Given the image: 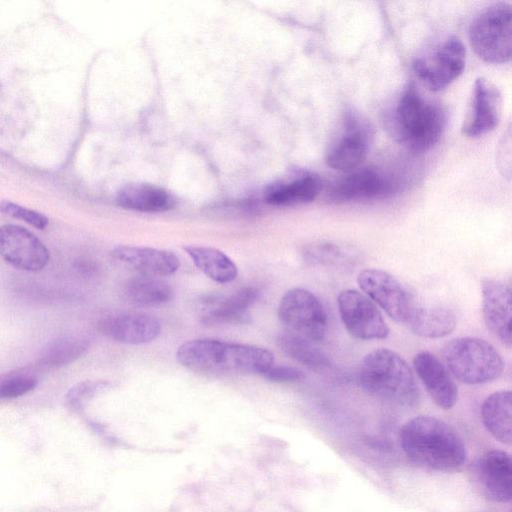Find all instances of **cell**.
<instances>
[{
    "label": "cell",
    "instance_id": "6da1fadb",
    "mask_svg": "<svg viewBox=\"0 0 512 512\" xmlns=\"http://www.w3.org/2000/svg\"><path fill=\"white\" fill-rule=\"evenodd\" d=\"M405 455L416 465L452 471L461 467L467 457L461 436L444 421L431 416H417L407 421L400 431Z\"/></svg>",
    "mask_w": 512,
    "mask_h": 512
},
{
    "label": "cell",
    "instance_id": "7a4b0ae2",
    "mask_svg": "<svg viewBox=\"0 0 512 512\" xmlns=\"http://www.w3.org/2000/svg\"><path fill=\"white\" fill-rule=\"evenodd\" d=\"M178 362L193 371L263 374L274 364L273 353L263 347L216 339H195L176 352Z\"/></svg>",
    "mask_w": 512,
    "mask_h": 512
},
{
    "label": "cell",
    "instance_id": "3957f363",
    "mask_svg": "<svg viewBox=\"0 0 512 512\" xmlns=\"http://www.w3.org/2000/svg\"><path fill=\"white\" fill-rule=\"evenodd\" d=\"M358 381L367 393L403 406L418 403L420 393L413 370L396 352L379 348L361 361Z\"/></svg>",
    "mask_w": 512,
    "mask_h": 512
},
{
    "label": "cell",
    "instance_id": "277c9868",
    "mask_svg": "<svg viewBox=\"0 0 512 512\" xmlns=\"http://www.w3.org/2000/svg\"><path fill=\"white\" fill-rule=\"evenodd\" d=\"M445 123L442 108L423 98L414 84H409L393 114L398 141L414 153L426 152L439 141Z\"/></svg>",
    "mask_w": 512,
    "mask_h": 512
},
{
    "label": "cell",
    "instance_id": "5b68a950",
    "mask_svg": "<svg viewBox=\"0 0 512 512\" xmlns=\"http://www.w3.org/2000/svg\"><path fill=\"white\" fill-rule=\"evenodd\" d=\"M443 357L449 372L468 385L492 382L504 370L500 353L493 345L480 338L452 339L444 346Z\"/></svg>",
    "mask_w": 512,
    "mask_h": 512
},
{
    "label": "cell",
    "instance_id": "8992f818",
    "mask_svg": "<svg viewBox=\"0 0 512 512\" xmlns=\"http://www.w3.org/2000/svg\"><path fill=\"white\" fill-rule=\"evenodd\" d=\"M511 17V5L497 2L482 11L471 23L470 44L485 62L500 64L511 59Z\"/></svg>",
    "mask_w": 512,
    "mask_h": 512
},
{
    "label": "cell",
    "instance_id": "52a82bcc",
    "mask_svg": "<svg viewBox=\"0 0 512 512\" xmlns=\"http://www.w3.org/2000/svg\"><path fill=\"white\" fill-rule=\"evenodd\" d=\"M279 320L288 331L314 342L323 341L328 330V316L319 298L304 288H292L282 296Z\"/></svg>",
    "mask_w": 512,
    "mask_h": 512
},
{
    "label": "cell",
    "instance_id": "ba28073f",
    "mask_svg": "<svg viewBox=\"0 0 512 512\" xmlns=\"http://www.w3.org/2000/svg\"><path fill=\"white\" fill-rule=\"evenodd\" d=\"M364 294L393 320L408 323L417 302L413 294L397 278L381 269H365L357 276Z\"/></svg>",
    "mask_w": 512,
    "mask_h": 512
},
{
    "label": "cell",
    "instance_id": "9c48e42d",
    "mask_svg": "<svg viewBox=\"0 0 512 512\" xmlns=\"http://www.w3.org/2000/svg\"><path fill=\"white\" fill-rule=\"evenodd\" d=\"M466 49L462 41L451 36L434 52L413 62V70L431 91H440L457 79L465 68Z\"/></svg>",
    "mask_w": 512,
    "mask_h": 512
},
{
    "label": "cell",
    "instance_id": "30bf717a",
    "mask_svg": "<svg viewBox=\"0 0 512 512\" xmlns=\"http://www.w3.org/2000/svg\"><path fill=\"white\" fill-rule=\"evenodd\" d=\"M338 310L346 330L360 340H380L389 335V327L376 304L364 293L346 289L337 298Z\"/></svg>",
    "mask_w": 512,
    "mask_h": 512
},
{
    "label": "cell",
    "instance_id": "8fae6325",
    "mask_svg": "<svg viewBox=\"0 0 512 512\" xmlns=\"http://www.w3.org/2000/svg\"><path fill=\"white\" fill-rule=\"evenodd\" d=\"M372 141L369 123L355 113L346 114L339 137L326 152L327 165L339 171H353L366 158Z\"/></svg>",
    "mask_w": 512,
    "mask_h": 512
},
{
    "label": "cell",
    "instance_id": "7c38bea8",
    "mask_svg": "<svg viewBox=\"0 0 512 512\" xmlns=\"http://www.w3.org/2000/svg\"><path fill=\"white\" fill-rule=\"evenodd\" d=\"M0 256L11 266L29 272L42 270L50 258L47 247L37 236L13 224L0 226Z\"/></svg>",
    "mask_w": 512,
    "mask_h": 512
},
{
    "label": "cell",
    "instance_id": "4fadbf2b",
    "mask_svg": "<svg viewBox=\"0 0 512 512\" xmlns=\"http://www.w3.org/2000/svg\"><path fill=\"white\" fill-rule=\"evenodd\" d=\"M512 296L510 287L496 279L482 280V314L486 327L506 347L512 345Z\"/></svg>",
    "mask_w": 512,
    "mask_h": 512
},
{
    "label": "cell",
    "instance_id": "5bb4252c",
    "mask_svg": "<svg viewBox=\"0 0 512 512\" xmlns=\"http://www.w3.org/2000/svg\"><path fill=\"white\" fill-rule=\"evenodd\" d=\"M259 296L254 287L242 288L230 295H210L201 301V322L207 326L243 324L250 321L249 307Z\"/></svg>",
    "mask_w": 512,
    "mask_h": 512
},
{
    "label": "cell",
    "instance_id": "9a60e30c",
    "mask_svg": "<svg viewBox=\"0 0 512 512\" xmlns=\"http://www.w3.org/2000/svg\"><path fill=\"white\" fill-rule=\"evenodd\" d=\"M98 328L113 341L132 345L152 342L161 332L159 320L141 312L110 315L99 322Z\"/></svg>",
    "mask_w": 512,
    "mask_h": 512
},
{
    "label": "cell",
    "instance_id": "2e32d148",
    "mask_svg": "<svg viewBox=\"0 0 512 512\" xmlns=\"http://www.w3.org/2000/svg\"><path fill=\"white\" fill-rule=\"evenodd\" d=\"M413 367L433 402L444 410L455 406L458 388L447 367L432 353L421 351L413 358Z\"/></svg>",
    "mask_w": 512,
    "mask_h": 512
},
{
    "label": "cell",
    "instance_id": "e0dca14e",
    "mask_svg": "<svg viewBox=\"0 0 512 512\" xmlns=\"http://www.w3.org/2000/svg\"><path fill=\"white\" fill-rule=\"evenodd\" d=\"M394 190V184L385 175L371 168H362L337 181L330 190L329 199L336 203L369 200Z\"/></svg>",
    "mask_w": 512,
    "mask_h": 512
},
{
    "label": "cell",
    "instance_id": "ac0fdd59",
    "mask_svg": "<svg viewBox=\"0 0 512 512\" xmlns=\"http://www.w3.org/2000/svg\"><path fill=\"white\" fill-rule=\"evenodd\" d=\"M501 102L498 88L487 79L478 78L463 133L468 137H479L492 131L500 121Z\"/></svg>",
    "mask_w": 512,
    "mask_h": 512
},
{
    "label": "cell",
    "instance_id": "d6986e66",
    "mask_svg": "<svg viewBox=\"0 0 512 512\" xmlns=\"http://www.w3.org/2000/svg\"><path fill=\"white\" fill-rule=\"evenodd\" d=\"M477 472L484 494L496 502H509L512 491V467L509 454L492 450L482 456Z\"/></svg>",
    "mask_w": 512,
    "mask_h": 512
},
{
    "label": "cell",
    "instance_id": "ffe728a7",
    "mask_svg": "<svg viewBox=\"0 0 512 512\" xmlns=\"http://www.w3.org/2000/svg\"><path fill=\"white\" fill-rule=\"evenodd\" d=\"M111 256L148 276L171 275L180 266L173 252L156 248L117 246L111 250Z\"/></svg>",
    "mask_w": 512,
    "mask_h": 512
},
{
    "label": "cell",
    "instance_id": "44dd1931",
    "mask_svg": "<svg viewBox=\"0 0 512 512\" xmlns=\"http://www.w3.org/2000/svg\"><path fill=\"white\" fill-rule=\"evenodd\" d=\"M510 390L489 395L482 404L481 418L489 433L503 444L512 441V400Z\"/></svg>",
    "mask_w": 512,
    "mask_h": 512
},
{
    "label": "cell",
    "instance_id": "7402d4cb",
    "mask_svg": "<svg viewBox=\"0 0 512 512\" xmlns=\"http://www.w3.org/2000/svg\"><path fill=\"white\" fill-rule=\"evenodd\" d=\"M418 336L430 339L445 337L456 327L455 313L443 305L417 303L407 323Z\"/></svg>",
    "mask_w": 512,
    "mask_h": 512
},
{
    "label": "cell",
    "instance_id": "603a6c76",
    "mask_svg": "<svg viewBox=\"0 0 512 512\" xmlns=\"http://www.w3.org/2000/svg\"><path fill=\"white\" fill-rule=\"evenodd\" d=\"M125 299L138 307H157L170 302L174 291L165 281L148 275L129 279L123 289Z\"/></svg>",
    "mask_w": 512,
    "mask_h": 512
},
{
    "label": "cell",
    "instance_id": "cb8c5ba5",
    "mask_svg": "<svg viewBox=\"0 0 512 512\" xmlns=\"http://www.w3.org/2000/svg\"><path fill=\"white\" fill-rule=\"evenodd\" d=\"M320 190V179L315 175L305 174L290 182L269 188L266 192V201L276 206L305 204L313 201Z\"/></svg>",
    "mask_w": 512,
    "mask_h": 512
},
{
    "label": "cell",
    "instance_id": "d4e9b609",
    "mask_svg": "<svg viewBox=\"0 0 512 512\" xmlns=\"http://www.w3.org/2000/svg\"><path fill=\"white\" fill-rule=\"evenodd\" d=\"M184 250L195 266L210 279L218 283H228L236 278L237 266L221 250L204 246H186Z\"/></svg>",
    "mask_w": 512,
    "mask_h": 512
},
{
    "label": "cell",
    "instance_id": "484cf974",
    "mask_svg": "<svg viewBox=\"0 0 512 512\" xmlns=\"http://www.w3.org/2000/svg\"><path fill=\"white\" fill-rule=\"evenodd\" d=\"M118 204L129 210L161 212L173 206V199L160 188L149 185H134L123 189L119 193Z\"/></svg>",
    "mask_w": 512,
    "mask_h": 512
},
{
    "label": "cell",
    "instance_id": "4316f807",
    "mask_svg": "<svg viewBox=\"0 0 512 512\" xmlns=\"http://www.w3.org/2000/svg\"><path fill=\"white\" fill-rule=\"evenodd\" d=\"M281 351L295 361L311 369H322L328 366L327 355L316 345V342L297 333L286 331L277 338Z\"/></svg>",
    "mask_w": 512,
    "mask_h": 512
},
{
    "label": "cell",
    "instance_id": "83f0119b",
    "mask_svg": "<svg viewBox=\"0 0 512 512\" xmlns=\"http://www.w3.org/2000/svg\"><path fill=\"white\" fill-rule=\"evenodd\" d=\"M86 339L65 337L55 340L44 350L39 362L47 368H60L80 358L88 349Z\"/></svg>",
    "mask_w": 512,
    "mask_h": 512
},
{
    "label": "cell",
    "instance_id": "f1b7e54d",
    "mask_svg": "<svg viewBox=\"0 0 512 512\" xmlns=\"http://www.w3.org/2000/svg\"><path fill=\"white\" fill-rule=\"evenodd\" d=\"M301 255L306 263L314 266H343L351 261L349 251L329 241L311 243L302 249Z\"/></svg>",
    "mask_w": 512,
    "mask_h": 512
},
{
    "label": "cell",
    "instance_id": "f546056e",
    "mask_svg": "<svg viewBox=\"0 0 512 512\" xmlns=\"http://www.w3.org/2000/svg\"><path fill=\"white\" fill-rule=\"evenodd\" d=\"M0 210L3 214L20 219L37 229H44L49 224V220L45 215L11 201L1 202Z\"/></svg>",
    "mask_w": 512,
    "mask_h": 512
},
{
    "label": "cell",
    "instance_id": "4dcf8cb0",
    "mask_svg": "<svg viewBox=\"0 0 512 512\" xmlns=\"http://www.w3.org/2000/svg\"><path fill=\"white\" fill-rule=\"evenodd\" d=\"M110 382L104 380H85L77 383L66 394V402L77 407L87 398L110 386Z\"/></svg>",
    "mask_w": 512,
    "mask_h": 512
},
{
    "label": "cell",
    "instance_id": "1f68e13d",
    "mask_svg": "<svg viewBox=\"0 0 512 512\" xmlns=\"http://www.w3.org/2000/svg\"><path fill=\"white\" fill-rule=\"evenodd\" d=\"M32 376H15L0 383V399H12L27 394L37 385Z\"/></svg>",
    "mask_w": 512,
    "mask_h": 512
},
{
    "label": "cell",
    "instance_id": "d6a6232c",
    "mask_svg": "<svg viewBox=\"0 0 512 512\" xmlns=\"http://www.w3.org/2000/svg\"><path fill=\"white\" fill-rule=\"evenodd\" d=\"M267 380L276 383L296 382L304 379L302 370L290 365L272 364L263 374Z\"/></svg>",
    "mask_w": 512,
    "mask_h": 512
},
{
    "label": "cell",
    "instance_id": "836d02e7",
    "mask_svg": "<svg viewBox=\"0 0 512 512\" xmlns=\"http://www.w3.org/2000/svg\"><path fill=\"white\" fill-rule=\"evenodd\" d=\"M75 267L82 273H91L94 270V266L88 262H78Z\"/></svg>",
    "mask_w": 512,
    "mask_h": 512
}]
</instances>
